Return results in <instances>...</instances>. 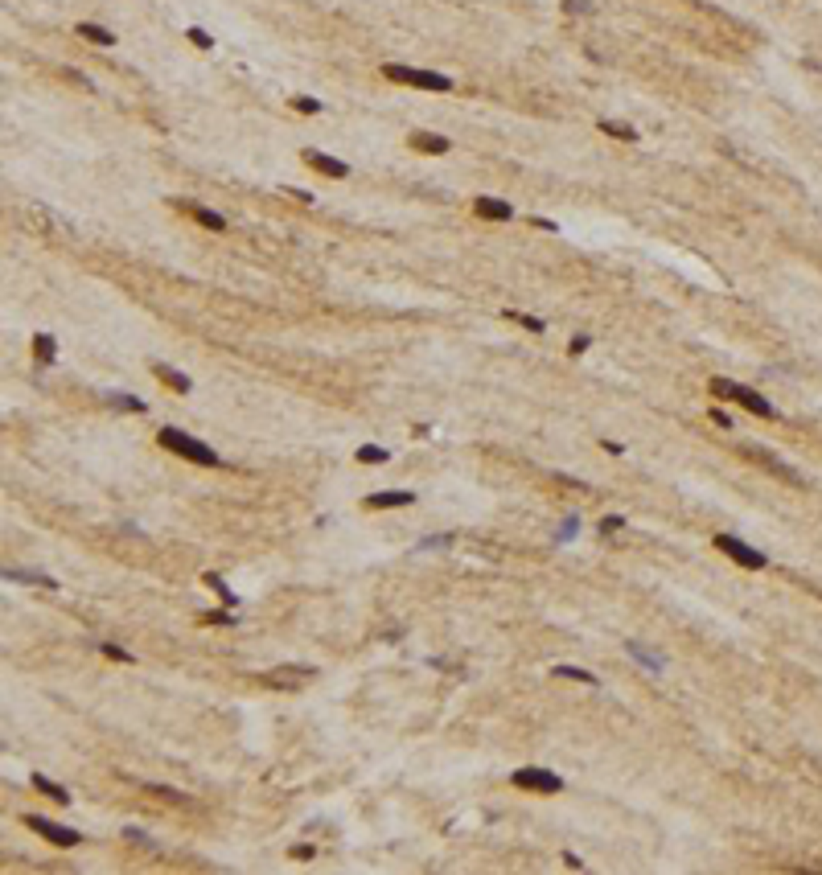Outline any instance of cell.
<instances>
[{
    "instance_id": "6da1fadb",
    "label": "cell",
    "mask_w": 822,
    "mask_h": 875,
    "mask_svg": "<svg viewBox=\"0 0 822 875\" xmlns=\"http://www.w3.org/2000/svg\"><path fill=\"white\" fill-rule=\"evenodd\" d=\"M707 391H711V395H720V399H728V403H740V407H744V411H752V415L777 420V407L769 399H761L752 386H740V382H732V379H711V382H707Z\"/></svg>"
},
{
    "instance_id": "7a4b0ae2",
    "label": "cell",
    "mask_w": 822,
    "mask_h": 875,
    "mask_svg": "<svg viewBox=\"0 0 822 875\" xmlns=\"http://www.w3.org/2000/svg\"><path fill=\"white\" fill-rule=\"evenodd\" d=\"M161 448L177 452V456H185V460H194V465H206V469H210V465H222L210 444H202V440H194V436L177 432V427H161Z\"/></svg>"
},
{
    "instance_id": "3957f363",
    "label": "cell",
    "mask_w": 822,
    "mask_h": 875,
    "mask_svg": "<svg viewBox=\"0 0 822 875\" xmlns=\"http://www.w3.org/2000/svg\"><path fill=\"white\" fill-rule=\"evenodd\" d=\"M383 74H387L391 82H403V87H419V91H453V78L448 74H432V71H411V66H399V62H391V66H383Z\"/></svg>"
},
{
    "instance_id": "277c9868",
    "label": "cell",
    "mask_w": 822,
    "mask_h": 875,
    "mask_svg": "<svg viewBox=\"0 0 822 875\" xmlns=\"http://www.w3.org/2000/svg\"><path fill=\"white\" fill-rule=\"evenodd\" d=\"M510 785H514V789H531V793H559V789H563V777L551 773V769H518V773L510 777Z\"/></svg>"
},
{
    "instance_id": "5b68a950",
    "label": "cell",
    "mask_w": 822,
    "mask_h": 875,
    "mask_svg": "<svg viewBox=\"0 0 822 875\" xmlns=\"http://www.w3.org/2000/svg\"><path fill=\"white\" fill-rule=\"evenodd\" d=\"M711 543H716V551H724L732 563H740V568H749V571L765 568V555H761V551H752L749 543H740V539H732V534H716Z\"/></svg>"
},
{
    "instance_id": "8992f818",
    "label": "cell",
    "mask_w": 822,
    "mask_h": 875,
    "mask_svg": "<svg viewBox=\"0 0 822 875\" xmlns=\"http://www.w3.org/2000/svg\"><path fill=\"white\" fill-rule=\"evenodd\" d=\"M25 822H29V830H37L42 838H49L54 847H78V843H82V834H78V830H66V826H58V822H49V818L29 814Z\"/></svg>"
},
{
    "instance_id": "52a82bcc",
    "label": "cell",
    "mask_w": 822,
    "mask_h": 875,
    "mask_svg": "<svg viewBox=\"0 0 822 875\" xmlns=\"http://www.w3.org/2000/svg\"><path fill=\"white\" fill-rule=\"evenodd\" d=\"M305 165H313L317 173H325V177H350V165H345V161L325 157V152H317V148H305Z\"/></svg>"
},
{
    "instance_id": "ba28073f",
    "label": "cell",
    "mask_w": 822,
    "mask_h": 875,
    "mask_svg": "<svg viewBox=\"0 0 822 875\" xmlns=\"http://www.w3.org/2000/svg\"><path fill=\"white\" fill-rule=\"evenodd\" d=\"M473 210H477V218H485V222H510V218H514L510 202H498V197H477Z\"/></svg>"
},
{
    "instance_id": "9c48e42d",
    "label": "cell",
    "mask_w": 822,
    "mask_h": 875,
    "mask_svg": "<svg viewBox=\"0 0 822 875\" xmlns=\"http://www.w3.org/2000/svg\"><path fill=\"white\" fill-rule=\"evenodd\" d=\"M177 210H185L194 222H202L206 231H226V218L214 210H206V206H194V202H177Z\"/></svg>"
},
{
    "instance_id": "30bf717a",
    "label": "cell",
    "mask_w": 822,
    "mask_h": 875,
    "mask_svg": "<svg viewBox=\"0 0 822 875\" xmlns=\"http://www.w3.org/2000/svg\"><path fill=\"white\" fill-rule=\"evenodd\" d=\"M407 144L415 148V152H432V157H440V152H448V148H453L444 136H432V132H411Z\"/></svg>"
},
{
    "instance_id": "8fae6325",
    "label": "cell",
    "mask_w": 822,
    "mask_h": 875,
    "mask_svg": "<svg viewBox=\"0 0 822 875\" xmlns=\"http://www.w3.org/2000/svg\"><path fill=\"white\" fill-rule=\"evenodd\" d=\"M411 501H415V494H411V489H387V494L366 497V506H370V510H391V506H411Z\"/></svg>"
},
{
    "instance_id": "7c38bea8",
    "label": "cell",
    "mask_w": 822,
    "mask_h": 875,
    "mask_svg": "<svg viewBox=\"0 0 822 875\" xmlns=\"http://www.w3.org/2000/svg\"><path fill=\"white\" fill-rule=\"evenodd\" d=\"M152 374H157V379L165 382V386H173V391H177V395H185V391H190V386H194V382L185 379V374H181V370H173V366H165V362H152Z\"/></svg>"
},
{
    "instance_id": "4fadbf2b",
    "label": "cell",
    "mask_w": 822,
    "mask_h": 875,
    "mask_svg": "<svg viewBox=\"0 0 822 875\" xmlns=\"http://www.w3.org/2000/svg\"><path fill=\"white\" fill-rule=\"evenodd\" d=\"M313 670H271V674H259V683H271V686H296V683H305Z\"/></svg>"
},
{
    "instance_id": "5bb4252c",
    "label": "cell",
    "mask_w": 822,
    "mask_h": 875,
    "mask_svg": "<svg viewBox=\"0 0 822 875\" xmlns=\"http://www.w3.org/2000/svg\"><path fill=\"white\" fill-rule=\"evenodd\" d=\"M33 789H37V793H46V797H54V802L58 805H70V793H66V789H62V785H58V781H49V777H42V773H33Z\"/></svg>"
},
{
    "instance_id": "9a60e30c",
    "label": "cell",
    "mask_w": 822,
    "mask_h": 875,
    "mask_svg": "<svg viewBox=\"0 0 822 875\" xmlns=\"http://www.w3.org/2000/svg\"><path fill=\"white\" fill-rule=\"evenodd\" d=\"M78 33H82L87 42H95V46H116V33H107L103 25H91V21H82V25H78Z\"/></svg>"
},
{
    "instance_id": "2e32d148",
    "label": "cell",
    "mask_w": 822,
    "mask_h": 875,
    "mask_svg": "<svg viewBox=\"0 0 822 875\" xmlns=\"http://www.w3.org/2000/svg\"><path fill=\"white\" fill-rule=\"evenodd\" d=\"M54 354H58V345H54V337H46V333H37V337H33V357H37L42 366H49V362H54Z\"/></svg>"
},
{
    "instance_id": "e0dca14e",
    "label": "cell",
    "mask_w": 822,
    "mask_h": 875,
    "mask_svg": "<svg viewBox=\"0 0 822 875\" xmlns=\"http://www.w3.org/2000/svg\"><path fill=\"white\" fill-rule=\"evenodd\" d=\"M4 580H8V584H42V588H54V580H49V575H37V571H4Z\"/></svg>"
},
{
    "instance_id": "ac0fdd59",
    "label": "cell",
    "mask_w": 822,
    "mask_h": 875,
    "mask_svg": "<svg viewBox=\"0 0 822 875\" xmlns=\"http://www.w3.org/2000/svg\"><path fill=\"white\" fill-rule=\"evenodd\" d=\"M601 132L613 136V140H637V132H633L629 123H617V119H601Z\"/></svg>"
},
{
    "instance_id": "d6986e66",
    "label": "cell",
    "mask_w": 822,
    "mask_h": 875,
    "mask_svg": "<svg viewBox=\"0 0 822 875\" xmlns=\"http://www.w3.org/2000/svg\"><path fill=\"white\" fill-rule=\"evenodd\" d=\"M206 584H210V588L218 592V596H222V604H226V608H239V596H235V592L226 588V584H222V580H218L214 571H206Z\"/></svg>"
},
{
    "instance_id": "ffe728a7",
    "label": "cell",
    "mask_w": 822,
    "mask_h": 875,
    "mask_svg": "<svg viewBox=\"0 0 822 875\" xmlns=\"http://www.w3.org/2000/svg\"><path fill=\"white\" fill-rule=\"evenodd\" d=\"M629 654H633V658H637L642 666H650L654 674H662V658H658V654H650V649H642L637 641H629Z\"/></svg>"
},
{
    "instance_id": "44dd1931",
    "label": "cell",
    "mask_w": 822,
    "mask_h": 875,
    "mask_svg": "<svg viewBox=\"0 0 822 875\" xmlns=\"http://www.w3.org/2000/svg\"><path fill=\"white\" fill-rule=\"evenodd\" d=\"M556 678H576V683H584V686H596V674H588L580 666H556Z\"/></svg>"
},
{
    "instance_id": "7402d4cb",
    "label": "cell",
    "mask_w": 822,
    "mask_h": 875,
    "mask_svg": "<svg viewBox=\"0 0 822 875\" xmlns=\"http://www.w3.org/2000/svg\"><path fill=\"white\" fill-rule=\"evenodd\" d=\"M502 317H506V321H514V325H522V329H531V333H543V321H539V317H527V312H518V308H506Z\"/></svg>"
},
{
    "instance_id": "603a6c76",
    "label": "cell",
    "mask_w": 822,
    "mask_h": 875,
    "mask_svg": "<svg viewBox=\"0 0 822 875\" xmlns=\"http://www.w3.org/2000/svg\"><path fill=\"white\" fill-rule=\"evenodd\" d=\"M111 407H120V411H148L145 399H132V395H123V391H116V395H111Z\"/></svg>"
},
{
    "instance_id": "cb8c5ba5",
    "label": "cell",
    "mask_w": 822,
    "mask_h": 875,
    "mask_svg": "<svg viewBox=\"0 0 822 875\" xmlns=\"http://www.w3.org/2000/svg\"><path fill=\"white\" fill-rule=\"evenodd\" d=\"M358 460H362V465H383V460H387V448H379V444H362V448H358Z\"/></svg>"
},
{
    "instance_id": "d4e9b609",
    "label": "cell",
    "mask_w": 822,
    "mask_h": 875,
    "mask_svg": "<svg viewBox=\"0 0 822 875\" xmlns=\"http://www.w3.org/2000/svg\"><path fill=\"white\" fill-rule=\"evenodd\" d=\"M292 107H296V111H321V99H309V95H296V99H292Z\"/></svg>"
},
{
    "instance_id": "484cf974",
    "label": "cell",
    "mask_w": 822,
    "mask_h": 875,
    "mask_svg": "<svg viewBox=\"0 0 822 875\" xmlns=\"http://www.w3.org/2000/svg\"><path fill=\"white\" fill-rule=\"evenodd\" d=\"M103 649V658H116V662H132V654H123L120 645H99Z\"/></svg>"
},
{
    "instance_id": "4316f807",
    "label": "cell",
    "mask_w": 822,
    "mask_h": 875,
    "mask_svg": "<svg viewBox=\"0 0 822 875\" xmlns=\"http://www.w3.org/2000/svg\"><path fill=\"white\" fill-rule=\"evenodd\" d=\"M190 42H194L197 49H210L214 42H210V33H202V29H190Z\"/></svg>"
},
{
    "instance_id": "83f0119b",
    "label": "cell",
    "mask_w": 822,
    "mask_h": 875,
    "mask_svg": "<svg viewBox=\"0 0 822 875\" xmlns=\"http://www.w3.org/2000/svg\"><path fill=\"white\" fill-rule=\"evenodd\" d=\"M202 620H206V625H235V616L231 613H206Z\"/></svg>"
},
{
    "instance_id": "f1b7e54d",
    "label": "cell",
    "mask_w": 822,
    "mask_h": 875,
    "mask_svg": "<svg viewBox=\"0 0 822 875\" xmlns=\"http://www.w3.org/2000/svg\"><path fill=\"white\" fill-rule=\"evenodd\" d=\"M588 345H592V337H572V341H568V350H572V357H576V354H584Z\"/></svg>"
},
{
    "instance_id": "f546056e",
    "label": "cell",
    "mask_w": 822,
    "mask_h": 875,
    "mask_svg": "<svg viewBox=\"0 0 822 875\" xmlns=\"http://www.w3.org/2000/svg\"><path fill=\"white\" fill-rule=\"evenodd\" d=\"M568 13H588V0H563Z\"/></svg>"
},
{
    "instance_id": "4dcf8cb0",
    "label": "cell",
    "mask_w": 822,
    "mask_h": 875,
    "mask_svg": "<svg viewBox=\"0 0 822 875\" xmlns=\"http://www.w3.org/2000/svg\"><path fill=\"white\" fill-rule=\"evenodd\" d=\"M621 526H625V522H621V518H605V522H601V530H605V534H613V530H621Z\"/></svg>"
},
{
    "instance_id": "1f68e13d",
    "label": "cell",
    "mask_w": 822,
    "mask_h": 875,
    "mask_svg": "<svg viewBox=\"0 0 822 875\" xmlns=\"http://www.w3.org/2000/svg\"><path fill=\"white\" fill-rule=\"evenodd\" d=\"M313 847H292V859H313Z\"/></svg>"
}]
</instances>
